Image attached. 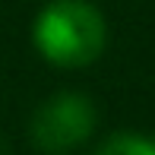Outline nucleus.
Listing matches in <instances>:
<instances>
[{"instance_id":"nucleus-1","label":"nucleus","mask_w":155,"mask_h":155,"mask_svg":"<svg viewBox=\"0 0 155 155\" xmlns=\"http://www.w3.org/2000/svg\"><path fill=\"white\" fill-rule=\"evenodd\" d=\"M32 41L48 63L76 70L101 57L108 45V25L104 16L86 0H51L35 16Z\"/></svg>"},{"instance_id":"nucleus-2","label":"nucleus","mask_w":155,"mask_h":155,"mask_svg":"<svg viewBox=\"0 0 155 155\" xmlns=\"http://www.w3.org/2000/svg\"><path fill=\"white\" fill-rule=\"evenodd\" d=\"M95 130V104L79 92H57L35 111L29 133L48 155H67L82 146Z\"/></svg>"},{"instance_id":"nucleus-3","label":"nucleus","mask_w":155,"mask_h":155,"mask_svg":"<svg viewBox=\"0 0 155 155\" xmlns=\"http://www.w3.org/2000/svg\"><path fill=\"white\" fill-rule=\"evenodd\" d=\"M95 155H155V143L139 133H117L98 146Z\"/></svg>"}]
</instances>
